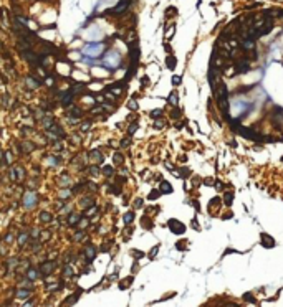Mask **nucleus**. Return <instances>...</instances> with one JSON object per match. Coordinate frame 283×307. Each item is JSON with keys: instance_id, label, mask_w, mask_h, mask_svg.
Returning a JSON list of instances; mask_svg holds the SVG:
<instances>
[{"instance_id": "12", "label": "nucleus", "mask_w": 283, "mask_h": 307, "mask_svg": "<svg viewBox=\"0 0 283 307\" xmlns=\"http://www.w3.org/2000/svg\"><path fill=\"white\" fill-rule=\"evenodd\" d=\"M25 81H27V84H28L31 89H35V88H38V86H40L38 81H37V79H33V78H30V76H28V78H27Z\"/></svg>"}, {"instance_id": "11", "label": "nucleus", "mask_w": 283, "mask_h": 307, "mask_svg": "<svg viewBox=\"0 0 283 307\" xmlns=\"http://www.w3.org/2000/svg\"><path fill=\"white\" fill-rule=\"evenodd\" d=\"M161 192H162V193H170V192H172L170 183L169 182H162V183H161Z\"/></svg>"}, {"instance_id": "33", "label": "nucleus", "mask_w": 283, "mask_h": 307, "mask_svg": "<svg viewBox=\"0 0 283 307\" xmlns=\"http://www.w3.org/2000/svg\"><path fill=\"white\" fill-rule=\"evenodd\" d=\"M161 114H162V111H161V109H156V111H152V112H151V116H152V117H159Z\"/></svg>"}, {"instance_id": "1", "label": "nucleus", "mask_w": 283, "mask_h": 307, "mask_svg": "<svg viewBox=\"0 0 283 307\" xmlns=\"http://www.w3.org/2000/svg\"><path fill=\"white\" fill-rule=\"evenodd\" d=\"M121 63V55L118 51H114V50H111V51H108L104 58H103L101 65H104L106 68H111V69H114V68H118Z\"/></svg>"}, {"instance_id": "19", "label": "nucleus", "mask_w": 283, "mask_h": 307, "mask_svg": "<svg viewBox=\"0 0 283 307\" xmlns=\"http://www.w3.org/2000/svg\"><path fill=\"white\" fill-rule=\"evenodd\" d=\"M27 276H28L30 279H37V277H38V273H37V271H35L33 268H31V269L27 271Z\"/></svg>"}, {"instance_id": "28", "label": "nucleus", "mask_w": 283, "mask_h": 307, "mask_svg": "<svg viewBox=\"0 0 283 307\" xmlns=\"http://www.w3.org/2000/svg\"><path fill=\"white\" fill-rule=\"evenodd\" d=\"M129 282H131V277H128V279H124V281H123V284H121V289H126V287H128L129 286Z\"/></svg>"}, {"instance_id": "27", "label": "nucleus", "mask_w": 283, "mask_h": 307, "mask_svg": "<svg viewBox=\"0 0 283 307\" xmlns=\"http://www.w3.org/2000/svg\"><path fill=\"white\" fill-rule=\"evenodd\" d=\"M136 129H137V124H136V122H134V124H131V125H129V129H128V132H129V134H134V132H136Z\"/></svg>"}, {"instance_id": "39", "label": "nucleus", "mask_w": 283, "mask_h": 307, "mask_svg": "<svg viewBox=\"0 0 283 307\" xmlns=\"http://www.w3.org/2000/svg\"><path fill=\"white\" fill-rule=\"evenodd\" d=\"M157 249H159V246H156V248H154V249H152V251H151V254H149V258H154V254H156V253H157Z\"/></svg>"}, {"instance_id": "24", "label": "nucleus", "mask_w": 283, "mask_h": 307, "mask_svg": "<svg viewBox=\"0 0 283 307\" xmlns=\"http://www.w3.org/2000/svg\"><path fill=\"white\" fill-rule=\"evenodd\" d=\"M103 173L108 175V177H113V169H111V167H104V169H103Z\"/></svg>"}, {"instance_id": "18", "label": "nucleus", "mask_w": 283, "mask_h": 307, "mask_svg": "<svg viewBox=\"0 0 283 307\" xmlns=\"http://www.w3.org/2000/svg\"><path fill=\"white\" fill-rule=\"evenodd\" d=\"M61 102H63L65 106H68L70 102H71V94H70V93H68V94H63V97H61Z\"/></svg>"}, {"instance_id": "36", "label": "nucleus", "mask_w": 283, "mask_h": 307, "mask_svg": "<svg viewBox=\"0 0 283 307\" xmlns=\"http://www.w3.org/2000/svg\"><path fill=\"white\" fill-rule=\"evenodd\" d=\"M81 238H83V231H78V233H76V234H75V241H78V240H81Z\"/></svg>"}, {"instance_id": "14", "label": "nucleus", "mask_w": 283, "mask_h": 307, "mask_svg": "<svg viewBox=\"0 0 283 307\" xmlns=\"http://www.w3.org/2000/svg\"><path fill=\"white\" fill-rule=\"evenodd\" d=\"M40 220H42L43 223H48V221H51V215L48 213V211H42V213H40Z\"/></svg>"}, {"instance_id": "25", "label": "nucleus", "mask_w": 283, "mask_h": 307, "mask_svg": "<svg viewBox=\"0 0 283 307\" xmlns=\"http://www.w3.org/2000/svg\"><path fill=\"white\" fill-rule=\"evenodd\" d=\"M169 102H170V104H177V94L176 93H172L169 96Z\"/></svg>"}, {"instance_id": "2", "label": "nucleus", "mask_w": 283, "mask_h": 307, "mask_svg": "<svg viewBox=\"0 0 283 307\" xmlns=\"http://www.w3.org/2000/svg\"><path fill=\"white\" fill-rule=\"evenodd\" d=\"M104 48H106L104 43H88L86 46L83 48V55H84V56H93V58H96V56H100L101 53L104 51Z\"/></svg>"}, {"instance_id": "8", "label": "nucleus", "mask_w": 283, "mask_h": 307, "mask_svg": "<svg viewBox=\"0 0 283 307\" xmlns=\"http://www.w3.org/2000/svg\"><path fill=\"white\" fill-rule=\"evenodd\" d=\"M84 256H86V261L88 263H91V261L94 259V256H96V248L94 246H86V251H84Z\"/></svg>"}, {"instance_id": "21", "label": "nucleus", "mask_w": 283, "mask_h": 307, "mask_svg": "<svg viewBox=\"0 0 283 307\" xmlns=\"http://www.w3.org/2000/svg\"><path fill=\"white\" fill-rule=\"evenodd\" d=\"M27 238H28V236H27V233H25V231H22V233H20V238H18V243H20V246H23V245H25Z\"/></svg>"}, {"instance_id": "40", "label": "nucleus", "mask_w": 283, "mask_h": 307, "mask_svg": "<svg viewBox=\"0 0 283 307\" xmlns=\"http://www.w3.org/2000/svg\"><path fill=\"white\" fill-rule=\"evenodd\" d=\"M89 172H91L93 175H98V169H96V167H91V169H89Z\"/></svg>"}, {"instance_id": "43", "label": "nucleus", "mask_w": 283, "mask_h": 307, "mask_svg": "<svg viewBox=\"0 0 283 307\" xmlns=\"http://www.w3.org/2000/svg\"><path fill=\"white\" fill-rule=\"evenodd\" d=\"M147 84H149V79H147V78H142V86H147Z\"/></svg>"}, {"instance_id": "31", "label": "nucleus", "mask_w": 283, "mask_h": 307, "mask_svg": "<svg viewBox=\"0 0 283 307\" xmlns=\"http://www.w3.org/2000/svg\"><path fill=\"white\" fill-rule=\"evenodd\" d=\"M133 254H134V258H136V259H141V258H142V256H144V254H142V253H141V251H136V249H134V251H133Z\"/></svg>"}, {"instance_id": "38", "label": "nucleus", "mask_w": 283, "mask_h": 307, "mask_svg": "<svg viewBox=\"0 0 283 307\" xmlns=\"http://www.w3.org/2000/svg\"><path fill=\"white\" fill-rule=\"evenodd\" d=\"M157 197H159V192H152L151 195H149V198H151V200H154V198H157Z\"/></svg>"}, {"instance_id": "32", "label": "nucleus", "mask_w": 283, "mask_h": 307, "mask_svg": "<svg viewBox=\"0 0 283 307\" xmlns=\"http://www.w3.org/2000/svg\"><path fill=\"white\" fill-rule=\"evenodd\" d=\"M128 107H129V109H137L136 101H129V102H128Z\"/></svg>"}, {"instance_id": "26", "label": "nucleus", "mask_w": 283, "mask_h": 307, "mask_svg": "<svg viewBox=\"0 0 283 307\" xmlns=\"http://www.w3.org/2000/svg\"><path fill=\"white\" fill-rule=\"evenodd\" d=\"M114 164H123V155L121 153H114Z\"/></svg>"}, {"instance_id": "35", "label": "nucleus", "mask_w": 283, "mask_h": 307, "mask_svg": "<svg viewBox=\"0 0 283 307\" xmlns=\"http://www.w3.org/2000/svg\"><path fill=\"white\" fill-rule=\"evenodd\" d=\"M134 206H136V208H141V206H142V200H141V198H137V200L134 201Z\"/></svg>"}, {"instance_id": "30", "label": "nucleus", "mask_w": 283, "mask_h": 307, "mask_svg": "<svg viewBox=\"0 0 283 307\" xmlns=\"http://www.w3.org/2000/svg\"><path fill=\"white\" fill-rule=\"evenodd\" d=\"M232 198H233L232 193H227V195H225V205H230V203H232Z\"/></svg>"}, {"instance_id": "44", "label": "nucleus", "mask_w": 283, "mask_h": 307, "mask_svg": "<svg viewBox=\"0 0 283 307\" xmlns=\"http://www.w3.org/2000/svg\"><path fill=\"white\" fill-rule=\"evenodd\" d=\"M81 129H83V130H88V129H89V122H84Z\"/></svg>"}, {"instance_id": "29", "label": "nucleus", "mask_w": 283, "mask_h": 307, "mask_svg": "<svg viewBox=\"0 0 283 307\" xmlns=\"http://www.w3.org/2000/svg\"><path fill=\"white\" fill-rule=\"evenodd\" d=\"M70 116H73V117H78V116H81V111H80V109H71Z\"/></svg>"}, {"instance_id": "17", "label": "nucleus", "mask_w": 283, "mask_h": 307, "mask_svg": "<svg viewBox=\"0 0 283 307\" xmlns=\"http://www.w3.org/2000/svg\"><path fill=\"white\" fill-rule=\"evenodd\" d=\"M81 220V216H78V215H70V218H68V225H75L76 221H80Z\"/></svg>"}, {"instance_id": "6", "label": "nucleus", "mask_w": 283, "mask_h": 307, "mask_svg": "<svg viewBox=\"0 0 283 307\" xmlns=\"http://www.w3.org/2000/svg\"><path fill=\"white\" fill-rule=\"evenodd\" d=\"M22 55L25 56V60L28 61V63H31V65H37V63H40V58L35 55V53H31L30 50H27V51H23Z\"/></svg>"}, {"instance_id": "20", "label": "nucleus", "mask_w": 283, "mask_h": 307, "mask_svg": "<svg viewBox=\"0 0 283 307\" xmlns=\"http://www.w3.org/2000/svg\"><path fill=\"white\" fill-rule=\"evenodd\" d=\"M63 276H66V277H71V276H73V271H71L70 266H65V269H63Z\"/></svg>"}, {"instance_id": "22", "label": "nucleus", "mask_w": 283, "mask_h": 307, "mask_svg": "<svg viewBox=\"0 0 283 307\" xmlns=\"http://www.w3.org/2000/svg\"><path fill=\"white\" fill-rule=\"evenodd\" d=\"M174 66H176V60H174L172 56L167 58V68H170V69H174Z\"/></svg>"}, {"instance_id": "7", "label": "nucleus", "mask_w": 283, "mask_h": 307, "mask_svg": "<svg viewBox=\"0 0 283 307\" xmlns=\"http://www.w3.org/2000/svg\"><path fill=\"white\" fill-rule=\"evenodd\" d=\"M248 63H247L245 60H239V61H235V69H237V73H247L248 71Z\"/></svg>"}, {"instance_id": "15", "label": "nucleus", "mask_w": 283, "mask_h": 307, "mask_svg": "<svg viewBox=\"0 0 283 307\" xmlns=\"http://www.w3.org/2000/svg\"><path fill=\"white\" fill-rule=\"evenodd\" d=\"M17 297H18V299H27V297H30V291L18 289V291H17Z\"/></svg>"}, {"instance_id": "23", "label": "nucleus", "mask_w": 283, "mask_h": 307, "mask_svg": "<svg viewBox=\"0 0 283 307\" xmlns=\"http://www.w3.org/2000/svg\"><path fill=\"white\" fill-rule=\"evenodd\" d=\"M91 203H93V198H91V197L83 198V200H81V205H83V206H88V205H91Z\"/></svg>"}, {"instance_id": "42", "label": "nucleus", "mask_w": 283, "mask_h": 307, "mask_svg": "<svg viewBox=\"0 0 283 307\" xmlns=\"http://www.w3.org/2000/svg\"><path fill=\"white\" fill-rule=\"evenodd\" d=\"M12 240H13V234H12V233H10V234H8V236H7V238H5V241H7V243H10V241H12Z\"/></svg>"}, {"instance_id": "13", "label": "nucleus", "mask_w": 283, "mask_h": 307, "mask_svg": "<svg viewBox=\"0 0 283 307\" xmlns=\"http://www.w3.org/2000/svg\"><path fill=\"white\" fill-rule=\"evenodd\" d=\"M15 173H17V180H23V178H25V170H23V167H17V169H15Z\"/></svg>"}, {"instance_id": "9", "label": "nucleus", "mask_w": 283, "mask_h": 307, "mask_svg": "<svg viewBox=\"0 0 283 307\" xmlns=\"http://www.w3.org/2000/svg\"><path fill=\"white\" fill-rule=\"evenodd\" d=\"M89 157H91L93 164H103V153L100 150H91L89 152Z\"/></svg>"}, {"instance_id": "16", "label": "nucleus", "mask_w": 283, "mask_h": 307, "mask_svg": "<svg viewBox=\"0 0 283 307\" xmlns=\"http://www.w3.org/2000/svg\"><path fill=\"white\" fill-rule=\"evenodd\" d=\"M133 220H134V213H133V211H128V213L124 215V223H126V225H129Z\"/></svg>"}, {"instance_id": "3", "label": "nucleus", "mask_w": 283, "mask_h": 307, "mask_svg": "<svg viewBox=\"0 0 283 307\" xmlns=\"http://www.w3.org/2000/svg\"><path fill=\"white\" fill-rule=\"evenodd\" d=\"M37 200H38V195L35 192H27L25 195H23V205H25V208H33L35 203H37Z\"/></svg>"}, {"instance_id": "5", "label": "nucleus", "mask_w": 283, "mask_h": 307, "mask_svg": "<svg viewBox=\"0 0 283 307\" xmlns=\"http://www.w3.org/2000/svg\"><path fill=\"white\" fill-rule=\"evenodd\" d=\"M53 269H55V263L53 261H47V263H43L40 266V274L42 276H48V274H51Z\"/></svg>"}, {"instance_id": "41", "label": "nucleus", "mask_w": 283, "mask_h": 307, "mask_svg": "<svg viewBox=\"0 0 283 307\" xmlns=\"http://www.w3.org/2000/svg\"><path fill=\"white\" fill-rule=\"evenodd\" d=\"M121 145H123V147H126V145H129V139H124V141H123V142H121Z\"/></svg>"}, {"instance_id": "4", "label": "nucleus", "mask_w": 283, "mask_h": 307, "mask_svg": "<svg viewBox=\"0 0 283 307\" xmlns=\"http://www.w3.org/2000/svg\"><path fill=\"white\" fill-rule=\"evenodd\" d=\"M169 226H170V231H174V233H177V234H181V233L186 231V226H184L182 223H179L177 220H169Z\"/></svg>"}, {"instance_id": "10", "label": "nucleus", "mask_w": 283, "mask_h": 307, "mask_svg": "<svg viewBox=\"0 0 283 307\" xmlns=\"http://www.w3.org/2000/svg\"><path fill=\"white\" fill-rule=\"evenodd\" d=\"M80 296H81V291H80V292H75V294L71 296L70 299H66L65 302H63V304H66V305H70V304H75V302L80 299Z\"/></svg>"}, {"instance_id": "37", "label": "nucleus", "mask_w": 283, "mask_h": 307, "mask_svg": "<svg viewBox=\"0 0 283 307\" xmlns=\"http://www.w3.org/2000/svg\"><path fill=\"white\" fill-rule=\"evenodd\" d=\"M10 178H12V180H17V173H15V169H12V170H10Z\"/></svg>"}, {"instance_id": "34", "label": "nucleus", "mask_w": 283, "mask_h": 307, "mask_svg": "<svg viewBox=\"0 0 283 307\" xmlns=\"http://www.w3.org/2000/svg\"><path fill=\"white\" fill-rule=\"evenodd\" d=\"M172 83L176 84V86H177V84H181V76H174V78H172Z\"/></svg>"}]
</instances>
